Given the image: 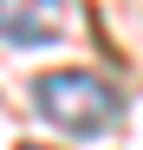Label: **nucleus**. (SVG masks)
I'll return each instance as SVG.
<instances>
[{
	"label": "nucleus",
	"mask_w": 143,
	"mask_h": 150,
	"mask_svg": "<svg viewBox=\"0 0 143 150\" xmlns=\"http://www.w3.org/2000/svg\"><path fill=\"white\" fill-rule=\"evenodd\" d=\"M39 111L72 137H98L104 124H117V91L98 79V72H46L33 85Z\"/></svg>",
	"instance_id": "obj_1"
},
{
	"label": "nucleus",
	"mask_w": 143,
	"mask_h": 150,
	"mask_svg": "<svg viewBox=\"0 0 143 150\" xmlns=\"http://www.w3.org/2000/svg\"><path fill=\"white\" fill-rule=\"evenodd\" d=\"M59 20H65V0H0V33L13 46L59 39Z\"/></svg>",
	"instance_id": "obj_2"
},
{
	"label": "nucleus",
	"mask_w": 143,
	"mask_h": 150,
	"mask_svg": "<svg viewBox=\"0 0 143 150\" xmlns=\"http://www.w3.org/2000/svg\"><path fill=\"white\" fill-rule=\"evenodd\" d=\"M20 150H46V144H20Z\"/></svg>",
	"instance_id": "obj_3"
}]
</instances>
